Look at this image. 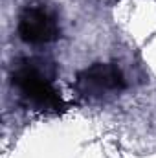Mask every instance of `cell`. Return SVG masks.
Returning a JSON list of instances; mask_svg holds the SVG:
<instances>
[{"label": "cell", "instance_id": "cell-3", "mask_svg": "<svg viewBox=\"0 0 156 158\" xmlns=\"http://www.w3.org/2000/svg\"><path fill=\"white\" fill-rule=\"evenodd\" d=\"M77 90L84 96H101L123 86V76L116 66L96 64L81 72L76 83Z\"/></svg>", "mask_w": 156, "mask_h": 158}, {"label": "cell", "instance_id": "cell-2", "mask_svg": "<svg viewBox=\"0 0 156 158\" xmlns=\"http://www.w3.org/2000/svg\"><path fill=\"white\" fill-rule=\"evenodd\" d=\"M18 33L30 44H44L59 35L55 15L44 6H28L18 19Z\"/></svg>", "mask_w": 156, "mask_h": 158}, {"label": "cell", "instance_id": "cell-1", "mask_svg": "<svg viewBox=\"0 0 156 158\" xmlns=\"http://www.w3.org/2000/svg\"><path fill=\"white\" fill-rule=\"evenodd\" d=\"M13 83L18 90L39 109H55L61 99L53 90L46 72L35 66V63H26L13 74Z\"/></svg>", "mask_w": 156, "mask_h": 158}]
</instances>
